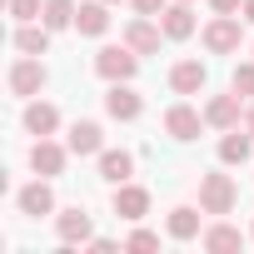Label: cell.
<instances>
[{
    "instance_id": "cell-1",
    "label": "cell",
    "mask_w": 254,
    "mask_h": 254,
    "mask_svg": "<svg viewBox=\"0 0 254 254\" xmlns=\"http://www.w3.org/2000/svg\"><path fill=\"white\" fill-rule=\"evenodd\" d=\"M239 204V185L229 180V175H219V170H209V175H199V209L204 214H229Z\"/></svg>"
},
{
    "instance_id": "cell-2",
    "label": "cell",
    "mask_w": 254,
    "mask_h": 254,
    "mask_svg": "<svg viewBox=\"0 0 254 254\" xmlns=\"http://www.w3.org/2000/svg\"><path fill=\"white\" fill-rule=\"evenodd\" d=\"M95 75L100 80H135L140 75V50H130V45H105L100 55H95Z\"/></svg>"
},
{
    "instance_id": "cell-3",
    "label": "cell",
    "mask_w": 254,
    "mask_h": 254,
    "mask_svg": "<svg viewBox=\"0 0 254 254\" xmlns=\"http://www.w3.org/2000/svg\"><path fill=\"white\" fill-rule=\"evenodd\" d=\"M244 15H214L209 25H204V50L209 55H234L239 45H244V25H239Z\"/></svg>"
},
{
    "instance_id": "cell-4",
    "label": "cell",
    "mask_w": 254,
    "mask_h": 254,
    "mask_svg": "<svg viewBox=\"0 0 254 254\" xmlns=\"http://www.w3.org/2000/svg\"><path fill=\"white\" fill-rule=\"evenodd\" d=\"M105 115H110V120H120V125L140 120V115H145V100H140V90H135L130 80H115V85L105 90Z\"/></svg>"
},
{
    "instance_id": "cell-5",
    "label": "cell",
    "mask_w": 254,
    "mask_h": 254,
    "mask_svg": "<svg viewBox=\"0 0 254 254\" xmlns=\"http://www.w3.org/2000/svg\"><path fill=\"white\" fill-rule=\"evenodd\" d=\"M45 65H40V55H20L15 65H10V95H20V100H35L40 90H45Z\"/></svg>"
},
{
    "instance_id": "cell-6",
    "label": "cell",
    "mask_w": 254,
    "mask_h": 254,
    "mask_svg": "<svg viewBox=\"0 0 254 254\" xmlns=\"http://www.w3.org/2000/svg\"><path fill=\"white\" fill-rule=\"evenodd\" d=\"M199 125H204V115H199L194 105H185V100L165 110V135H170V140H180V145L199 140Z\"/></svg>"
},
{
    "instance_id": "cell-7",
    "label": "cell",
    "mask_w": 254,
    "mask_h": 254,
    "mask_svg": "<svg viewBox=\"0 0 254 254\" xmlns=\"http://www.w3.org/2000/svg\"><path fill=\"white\" fill-rule=\"evenodd\" d=\"M65 160H70V145H55L50 135H40V140L30 145V170L45 175V180H55V175L65 170Z\"/></svg>"
},
{
    "instance_id": "cell-8",
    "label": "cell",
    "mask_w": 254,
    "mask_h": 254,
    "mask_svg": "<svg viewBox=\"0 0 254 254\" xmlns=\"http://www.w3.org/2000/svg\"><path fill=\"white\" fill-rule=\"evenodd\" d=\"M115 214L130 219V224H140V219L150 214V190H145V185H130V180L115 185Z\"/></svg>"
},
{
    "instance_id": "cell-9",
    "label": "cell",
    "mask_w": 254,
    "mask_h": 254,
    "mask_svg": "<svg viewBox=\"0 0 254 254\" xmlns=\"http://www.w3.org/2000/svg\"><path fill=\"white\" fill-rule=\"evenodd\" d=\"M55 234H60V244H90L95 234H90V214H85V204L60 209V214H55Z\"/></svg>"
},
{
    "instance_id": "cell-10",
    "label": "cell",
    "mask_w": 254,
    "mask_h": 254,
    "mask_svg": "<svg viewBox=\"0 0 254 254\" xmlns=\"http://www.w3.org/2000/svg\"><path fill=\"white\" fill-rule=\"evenodd\" d=\"M160 30H165V40H190V35H194V10H190V0H170V5L160 10Z\"/></svg>"
},
{
    "instance_id": "cell-11",
    "label": "cell",
    "mask_w": 254,
    "mask_h": 254,
    "mask_svg": "<svg viewBox=\"0 0 254 254\" xmlns=\"http://www.w3.org/2000/svg\"><path fill=\"white\" fill-rule=\"evenodd\" d=\"M239 120H244V105H239V90H229V95H214V100L204 105V125H214V130H234Z\"/></svg>"
},
{
    "instance_id": "cell-12",
    "label": "cell",
    "mask_w": 254,
    "mask_h": 254,
    "mask_svg": "<svg viewBox=\"0 0 254 254\" xmlns=\"http://www.w3.org/2000/svg\"><path fill=\"white\" fill-rule=\"evenodd\" d=\"M15 204H20V214H30V219H40V214H55V190H50V180L40 175L35 185H25V190L15 194Z\"/></svg>"
},
{
    "instance_id": "cell-13",
    "label": "cell",
    "mask_w": 254,
    "mask_h": 254,
    "mask_svg": "<svg viewBox=\"0 0 254 254\" xmlns=\"http://www.w3.org/2000/svg\"><path fill=\"white\" fill-rule=\"evenodd\" d=\"M160 25H155V15H135L130 25H125V45H130V50H140V55H155L160 50Z\"/></svg>"
},
{
    "instance_id": "cell-14",
    "label": "cell",
    "mask_w": 254,
    "mask_h": 254,
    "mask_svg": "<svg viewBox=\"0 0 254 254\" xmlns=\"http://www.w3.org/2000/svg\"><path fill=\"white\" fill-rule=\"evenodd\" d=\"M204 85H209L204 60H180V65L170 70V90H175V95H199Z\"/></svg>"
},
{
    "instance_id": "cell-15",
    "label": "cell",
    "mask_w": 254,
    "mask_h": 254,
    "mask_svg": "<svg viewBox=\"0 0 254 254\" xmlns=\"http://www.w3.org/2000/svg\"><path fill=\"white\" fill-rule=\"evenodd\" d=\"M65 145H70V155H80V160H85V155H100V150H105V130H100L95 120H75Z\"/></svg>"
},
{
    "instance_id": "cell-16",
    "label": "cell",
    "mask_w": 254,
    "mask_h": 254,
    "mask_svg": "<svg viewBox=\"0 0 254 254\" xmlns=\"http://www.w3.org/2000/svg\"><path fill=\"white\" fill-rule=\"evenodd\" d=\"M249 155H254V135L249 130H224V140H219V165H249Z\"/></svg>"
},
{
    "instance_id": "cell-17",
    "label": "cell",
    "mask_w": 254,
    "mask_h": 254,
    "mask_svg": "<svg viewBox=\"0 0 254 254\" xmlns=\"http://www.w3.org/2000/svg\"><path fill=\"white\" fill-rule=\"evenodd\" d=\"M199 244L209 249V254H234V249H244V234L234 229V224H224V219H214L204 234H199Z\"/></svg>"
},
{
    "instance_id": "cell-18",
    "label": "cell",
    "mask_w": 254,
    "mask_h": 254,
    "mask_svg": "<svg viewBox=\"0 0 254 254\" xmlns=\"http://www.w3.org/2000/svg\"><path fill=\"white\" fill-rule=\"evenodd\" d=\"M135 175V155L130 150H100V180L105 185H125Z\"/></svg>"
},
{
    "instance_id": "cell-19",
    "label": "cell",
    "mask_w": 254,
    "mask_h": 254,
    "mask_svg": "<svg viewBox=\"0 0 254 254\" xmlns=\"http://www.w3.org/2000/svg\"><path fill=\"white\" fill-rule=\"evenodd\" d=\"M75 30L90 35V40H100V35L110 30V10H105V0H85V5L75 10Z\"/></svg>"
},
{
    "instance_id": "cell-20",
    "label": "cell",
    "mask_w": 254,
    "mask_h": 254,
    "mask_svg": "<svg viewBox=\"0 0 254 254\" xmlns=\"http://www.w3.org/2000/svg\"><path fill=\"white\" fill-rule=\"evenodd\" d=\"M25 130H30V135H55V130H60V110H55L50 100H30V105H25Z\"/></svg>"
},
{
    "instance_id": "cell-21",
    "label": "cell",
    "mask_w": 254,
    "mask_h": 254,
    "mask_svg": "<svg viewBox=\"0 0 254 254\" xmlns=\"http://www.w3.org/2000/svg\"><path fill=\"white\" fill-rule=\"evenodd\" d=\"M50 35H55V30H50L45 20H40V25L25 20V25L15 30V50H20V55H45V50H50Z\"/></svg>"
},
{
    "instance_id": "cell-22",
    "label": "cell",
    "mask_w": 254,
    "mask_h": 254,
    "mask_svg": "<svg viewBox=\"0 0 254 254\" xmlns=\"http://www.w3.org/2000/svg\"><path fill=\"white\" fill-rule=\"evenodd\" d=\"M199 214L204 209H190V204H180V209H170V219H165V229H170V239H199L204 229H199Z\"/></svg>"
},
{
    "instance_id": "cell-23",
    "label": "cell",
    "mask_w": 254,
    "mask_h": 254,
    "mask_svg": "<svg viewBox=\"0 0 254 254\" xmlns=\"http://www.w3.org/2000/svg\"><path fill=\"white\" fill-rule=\"evenodd\" d=\"M75 10H80L75 0H45V10H40V20H45L50 30H70V25H75Z\"/></svg>"
},
{
    "instance_id": "cell-24",
    "label": "cell",
    "mask_w": 254,
    "mask_h": 254,
    "mask_svg": "<svg viewBox=\"0 0 254 254\" xmlns=\"http://www.w3.org/2000/svg\"><path fill=\"white\" fill-rule=\"evenodd\" d=\"M234 90L254 100V60H239V65H234Z\"/></svg>"
},
{
    "instance_id": "cell-25",
    "label": "cell",
    "mask_w": 254,
    "mask_h": 254,
    "mask_svg": "<svg viewBox=\"0 0 254 254\" xmlns=\"http://www.w3.org/2000/svg\"><path fill=\"white\" fill-rule=\"evenodd\" d=\"M40 10H45V0H10V15L25 25V20H40Z\"/></svg>"
},
{
    "instance_id": "cell-26",
    "label": "cell",
    "mask_w": 254,
    "mask_h": 254,
    "mask_svg": "<svg viewBox=\"0 0 254 254\" xmlns=\"http://www.w3.org/2000/svg\"><path fill=\"white\" fill-rule=\"evenodd\" d=\"M125 249H135V254H145V249H160V234H155V229H135L130 239H125Z\"/></svg>"
},
{
    "instance_id": "cell-27",
    "label": "cell",
    "mask_w": 254,
    "mask_h": 254,
    "mask_svg": "<svg viewBox=\"0 0 254 254\" xmlns=\"http://www.w3.org/2000/svg\"><path fill=\"white\" fill-rule=\"evenodd\" d=\"M130 5H135V15H160L170 0H130Z\"/></svg>"
},
{
    "instance_id": "cell-28",
    "label": "cell",
    "mask_w": 254,
    "mask_h": 254,
    "mask_svg": "<svg viewBox=\"0 0 254 254\" xmlns=\"http://www.w3.org/2000/svg\"><path fill=\"white\" fill-rule=\"evenodd\" d=\"M239 5H244V0H209L214 15H239Z\"/></svg>"
},
{
    "instance_id": "cell-29",
    "label": "cell",
    "mask_w": 254,
    "mask_h": 254,
    "mask_svg": "<svg viewBox=\"0 0 254 254\" xmlns=\"http://www.w3.org/2000/svg\"><path fill=\"white\" fill-rule=\"evenodd\" d=\"M239 15H244V20L254 25V0H244V5H239Z\"/></svg>"
},
{
    "instance_id": "cell-30",
    "label": "cell",
    "mask_w": 254,
    "mask_h": 254,
    "mask_svg": "<svg viewBox=\"0 0 254 254\" xmlns=\"http://www.w3.org/2000/svg\"><path fill=\"white\" fill-rule=\"evenodd\" d=\"M244 130L254 135V100H249V110H244Z\"/></svg>"
},
{
    "instance_id": "cell-31",
    "label": "cell",
    "mask_w": 254,
    "mask_h": 254,
    "mask_svg": "<svg viewBox=\"0 0 254 254\" xmlns=\"http://www.w3.org/2000/svg\"><path fill=\"white\" fill-rule=\"evenodd\" d=\"M249 239H254V224H249Z\"/></svg>"
},
{
    "instance_id": "cell-32",
    "label": "cell",
    "mask_w": 254,
    "mask_h": 254,
    "mask_svg": "<svg viewBox=\"0 0 254 254\" xmlns=\"http://www.w3.org/2000/svg\"><path fill=\"white\" fill-rule=\"evenodd\" d=\"M105 5H115V0H105Z\"/></svg>"
},
{
    "instance_id": "cell-33",
    "label": "cell",
    "mask_w": 254,
    "mask_h": 254,
    "mask_svg": "<svg viewBox=\"0 0 254 254\" xmlns=\"http://www.w3.org/2000/svg\"><path fill=\"white\" fill-rule=\"evenodd\" d=\"M190 5H194V0H190Z\"/></svg>"
}]
</instances>
